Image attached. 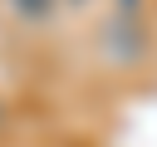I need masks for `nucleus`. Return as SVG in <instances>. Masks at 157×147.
<instances>
[{
    "instance_id": "2",
    "label": "nucleus",
    "mask_w": 157,
    "mask_h": 147,
    "mask_svg": "<svg viewBox=\"0 0 157 147\" xmlns=\"http://www.w3.org/2000/svg\"><path fill=\"white\" fill-rule=\"evenodd\" d=\"M118 5H123V10H132V5H137V0H118Z\"/></svg>"
},
{
    "instance_id": "1",
    "label": "nucleus",
    "mask_w": 157,
    "mask_h": 147,
    "mask_svg": "<svg viewBox=\"0 0 157 147\" xmlns=\"http://www.w3.org/2000/svg\"><path fill=\"white\" fill-rule=\"evenodd\" d=\"M20 20H49L54 15V0H10Z\"/></svg>"
}]
</instances>
